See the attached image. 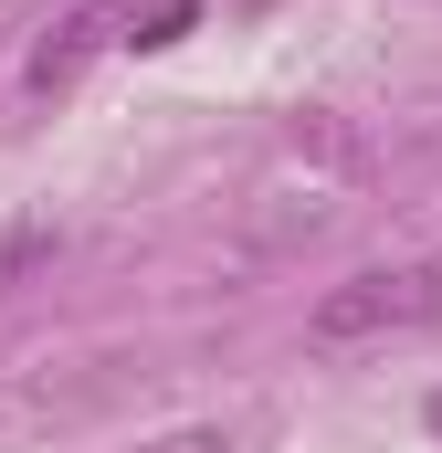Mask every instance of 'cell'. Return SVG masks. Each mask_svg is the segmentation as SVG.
<instances>
[{
  "label": "cell",
  "mask_w": 442,
  "mask_h": 453,
  "mask_svg": "<svg viewBox=\"0 0 442 453\" xmlns=\"http://www.w3.org/2000/svg\"><path fill=\"white\" fill-rule=\"evenodd\" d=\"M432 317H442V264H369V274H347V285L316 296L306 338L316 348H369V338H411Z\"/></svg>",
  "instance_id": "cell-1"
},
{
  "label": "cell",
  "mask_w": 442,
  "mask_h": 453,
  "mask_svg": "<svg viewBox=\"0 0 442 453\" xmlns=\"http://www.w3.org/2000/svg\"><path fill=\"white\" fill-rule=\"evenodd\" d=\"M106 42H116V11H106V0L64 11V21H53V32L32 42V64H21V74H32V96H64V85H74V74H85V64L106 53Z\"/></svg>",
  "instance_id": "cell-2"
},
{
  "label": "cell",
  "mask_w": 442,
  "mask_h": 453,
  "mask_svg": "<svg viewBox=\"0 0 442 453\" xmlns=\"http://www.w3.org/2000/svg\"><path fill=\"white\" fill-rule=\"evenodd\" d=\"M53 253H64V232H53V222H11V232H0V296H11L21 274H42Z\"/></svg>",
  "instance_id": "cell-3"
},
{
  "label": "cell",
  "mask_w": 442,
  "mask_h": 453,
  "mask_svg": "<svg viewBox=\"0 0 442 453\" xmlns=\"http://www.w3.org/2000/svg\"><path fill=\"white\" fill-rule=\"evenodd\" d=\"M190 21H201V11H190V0H158V11H148V21H137V53H158V42H179V32H190Z\"/></svg>",
  "instance_id": "cell-4"
},
{
  "label": "cell",
  "mask_w": 442,
  "mask_h": 453,
  "mask_svg": "<svg viewBox=\"0 0 442 453\" xmlns=\"http://www.w3.org/2000/svg\"><path fill=\"white\" fill-rule=\"evenodd\" d=\"M148 453H232L221 433H169V443H148Z\"/></svg>",
  "instance_id": "cell-5"
},
{
  "label": "cell",
  "mask_w": 442,
  "mask_h": 453,
  "mask_svg": "<svg viewBox=\"0 0 442 453\" xmlns=\"http://www.w3.org/2000/svg\"><path fill=\"white\" fill-rule=\"evenodd\" d=\"M432 433H442V390H432Z\"/></svg>",
  "instance_id": "cell-6"
}]
</instances>
